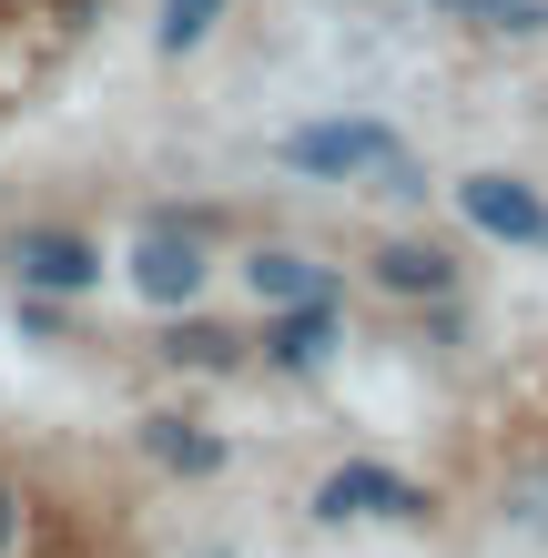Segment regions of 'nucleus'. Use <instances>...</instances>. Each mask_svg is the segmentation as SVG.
I'll use <instances>...</instances> for the list:
<instances>
[{
  "label": "nucleus",
  "instance_id": "nucleus-1",
  "mask_svg": "<svg viewBox=\"0 0 548 558\" xmlns=\"http://www.w3.org/2000/svg\"><path fill=\"white\" fill-rule=\"evenodd\" d=\"M284 162L315 183H386V193H427L406 173V143L386 133V122H305V133H284Z\"/></svg>",
  "mask_w": 548,
  "mask_h": 558
},
{
  "label": "nucleus",
  "instance_id": "nucleus-2",
  "mask_svg": "<svg viewBox=\"0 0 548 558\" xmlns=\"http://www.w3.org/2000/svg\"><path fill=\"white\" fill-rule=\"evenodd\" d=\"M11 275L31 294H82V284H102V244L61 234V223H31V234H11Z\"/></svg>",
  "mask_w": 548,
  "mask_h": 558
},
{
  "label": "nucleus",
  "instance_id": "nucleus-3",
  "mask_svg": "<svg viewBox=\"0 0 548 558\" xmlns=\"http://www.w3.org/2000/svg\"><path fill=\"white\" fill-rule=\"evenodd\" d=\"M315 518H427V487H406L397 468H336L315 487Z\"/></svg>",
  "mask_w": 548,
  "mask_h": 558
},
{
  "label": "nucleus",
  "instance_id": "nucleus-4",
  "mask_svg": "<svg viewBox=\"0 0 548 558\" xmlns=\"http://www.w3.org/2000/svg\"><path fill=\"white\" fill-rule=\"evenodd\" d=\"M458 204H467L477 234H508V244H538V234H548V204H538L519 173H467V183H458Z\"/></svg>",
  "mask_w": 548,
  "mask_h": 558
},
{
  "label": "nucleus",
  "instance_id": "nucleus-5",
  "mask_svg": "<svg viewBox=\"0 0 548 558\" xmlns=\"http://www.w3.org/2000/svg\"><path fill=\"white\" fill-rule=\"evenodd\" d=\"M133 284L153 294V305H193V294H204V244L173 234V223H153V234L133 244Z\"/></svg>",
  "mask_w": 548,
  "mask_h": 558
},
{
  "label": "nucleus",
  "instance_id": "nucleus-6",
  "mask_svg": "<svg viewBox=\"0 0 548 558\" xmlns=\"http://www.w3.org/2000/svg\"><path fill=\"white\" fill-rule=\"evenodd\" d=\"M326 345H336V294H315V305H284V315L265 325V366H284V376L326 366Z\"/></svg>",
  "mask_w": 548,
  "mask_h": 558
},
{
  "label": "nucleus",
  "instance_id": "nucleus-7",
  "mask_svg": "<svg viewBox=\"0 0 548 558\" xmlns=\"http://www.w3.org/2000/svg\"><path fill=\"white\" fill-rule=\"evenodd\" d=\"M244 275H254V305H315V294H336L315 254H284V244H275V254H254Z\"/></svg>",
  "mask_w": 548,
  "mask_h": 558
},
{
  "label": "nucleus",
  "instance_id": "nucleus-8",
  "mask_svg": "<svg viewBox=\"0 0 548 558\" xmlns=\"http://www.w3.org/2000/svg\"><path fill=\"white\" fill-rule=\"evenodd\" d=\"M376 284H386V294H447V284H458V265H447L437 244H386V254H376Z\"/></svg>",
  "mask_w": 548,
  "mask_h": 558
},
{
  "label": "nucleus",
  "instance_id": "nucleus-9",
  "mask_svg": "<svg viewBox=\"0 0 548 558\" xmlns=\"http://www.w3.org/2000/svg\"><path fill=\"white\" fill-rule=\"evenodd\" d=\"M143 447L163 457V468H183V477H214V468H223V447H214V437H193L183 416H143Z\"/></svg>",
  "mask_w": 548,
  "mask_h": 558
},
{
  "label": "nucleus",
  "instance_id": "nucleus-10",
  "mask_svg": "<svg viewBox=\"0 0 548 558\" xmlns=\"http://www.w3.org/2000/svg\"><path fill=\"white\" fill-rule=\"evenodd\" d=\"M223 21V0H163V51H193Z\"/></svg>",
  "mask_w": 548,
  "mask_h": 558
},
{
  "label": "nucleus",
  "instance_id": "nucleus-11",
  "mask_svg": "<svg viewBox=\"0 0 548 558\" xmlns=\"http://www.w3.org/2000/svg\"><path fill=\"white\" fill-rule=\"evenodd\" d=\"M163 355H193V366H234V336L223 325H173V345Z\"/></svg>",
  "mask_w": 548,
  "mask_h": 558
},
{
  "label": "nucleus",
  "instance_id": "nucleus-12",
  "mask_svg": "<svg viewBox=\"0 0 548 558\" xmlns=\"http://www.w3.org/2000/svg\"><path fill=\"white\" fill-rule=\"evenodd\" d=\"M11 538H21V498L0 487V548H11Z\"/></svg>",
  "mask_w": 548,
  "mask_h": 558
},
{
  "label": "nucleus",
  "instance_id": "nucleus-13",
  "mask_svg": "<svg viewBox=\"0 0 548 558\" xmlns=\"http://www.w3.org/2000/svg\"><path fill=\"white\" fill-rule=\"evenodd\" d=\"M437 11H488V21H498V11H508V0H437Z\"/></svg>",
  "mask_w": 548,
  "mask_h": 558
}]
</instances>
